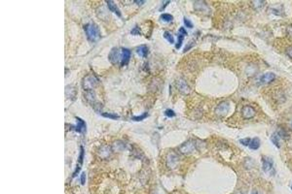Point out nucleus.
<instances>
[{
    "instance_id": "0eeeda50",
    "label": "nucleus",
    "mask_w": 292,
    "mask_h": 194,
    "mask_svg": "<svg viewBox=\"0 0 292 194\" xmlns=\"http://www.w3.org/2000/svg\"><path fill=\"white\" fill-rule=\"evenodd\" d=\"M194 149H195L194 143L192 141H188V142L184 143L180 147V151H181L182 153H184V154H189V153H191L194 150Z\"/></svg>"
},
{
    "instance_id": "6ab92c4d",
    "label": "nucleus",
    "mask_w": 292,
    "mask_h": 194,
    "mask_svg": "<svg viewBox=\"0 0 292 194\" xmlns=\"http://www.w3.org/2000/svg\"><path fill=\"white\" fill-rule=\"evenodd\" d=\"M161 19L164 22H170V21H173V17L170 14H162Z\"/></svg>"
},
{
    "instance_id": "1a4fd4ad",
    "label": "nucleus",
    "mask_w": 292,
    "mask_h": 194,
    "mask_svg": "<svg viewBox=\"0 0 292 194\" xmlns=\"http://www.w3.org/2000/svg\"><path fill=\"white\" fill-rule=\"evenodd\" d=\"M83 160H84V147H80L79 158H78V161H77V166H76V168H75V172L73 173V177H76L77 174L79 173L81 167H82V165H83Z\"/></svg>"
},
{
    "instance_id": "39448f33",
    "label": "nucleus",
    "mask_w": 292,
    "mask_h": 194,
    "mask_svg": "<svg viewBox=\"0 0 292 194\" xmlns=\"http://www.w3.org/2000/svg\"><path fill=\"white\" fill-rule=\"evenodd\" d=\"M241 116H243L245 119L252 118L255 116V110L251 106H244L241 110Z\"/></svg>"
},
{
    "instance_id": "f3484780",
    "label": "nucleus",
    "mask_w": 292,
    "mask_h": 194,
    "mask_svg": "<svg viewBox=\"0 0 292 194\" xmlns=\"http://www.w3.org/2000/svg\"><path fill=\"white\" fill-rule=\"evenodd\" d=\"M249 147L251 150H258L260 147V140L258 138H253L251 139L250 144H249Z\"/></svg>"
},
{
    "instance_id": "6e6552de",
    "label": "nucleus",
    "mask_w": 292,
    "mask_h": 194,
    "mask_svg": "<svg viewBox=\"0 0 292 194\" xmlns=\"http://www.w3.org/2000/svg\"><path fill=\"white\" fill-rule=\"evenodd\" d=\"M187 35V31L185 30V28H183V27H180L178 31V34H177V42L176 44H175V48L177 50L180 49V47L182 46V43H183V39Z\"/></svg>"
},
{
    "instance_id": "5701e85b",
    "label": "nucleus",
    "mask_w": 292,
    "mask_h": 194,
    "mask_svg": "<svg viewBox=\"0 0 292 194\" xmlns=\"http://www.w3.org/2000/svg\"><path fill=\"white\" fill-rule=\"evenodd\" d=\"M102 116H105V118H112V119H118V118H119V116H117V115L108 114V113H103Z\"/></svg>"
},
{
    "instance_id": "473e14b6",
    "label": "nucleus",
    "mask_w": 292,
    "mask_h": 194,
    "mask_svg": "<svg viewBox=\"0 0 292 194\" xmlns=\"http://www.w3.org/2000/svg\"><path fill=\"white\" fill-rule=\"evenodd\" d=\"M252 194H258V192H257V191H253Z\"/></svg>"
},
{
    "instance_id": "f03ea898",
    "label": "nucleus",
    "mask_w": 292,
    "mask_h": 194,
    "mask_svg": "<svg viewBox=\"0 0 292 194\" xmlns=\"http://www.w3.org/2000/svg\"><path fill=\"white\" fill-rule=\"evenodd\" d=\"M82 85H83V88L86 90H90L97 85V80L96 77H93L92 75H88L84 78L83 81H82Z\"/></svg>"
},
{
    "instance_id": "9d476101",
    "label": "nucleus",
    "mask_w": 292,
    "mask_h": 194,
    "mask_svg": "<svg viewBox=\"0 0 292 194\" xmlns=\"http://www.w3.org/2000/svg\"><path fill=\"white\" fill-rule=\"evenodd\" d=\"M122 50V59H121V65H126L128 63V61H130V58H131V52L128 49L126 48H122L121 49Z\"/></svg>"
},
{
    "instance_id": "aec40b11",
    "label": "nucleus",
    "mask_w": 292,
    "mask_h": 194,
    "mask_svg": "<svg viewBox=\"0 0 292 194\" xmlns=\"http://www.w3.org/2000/svg\"><path fill=\"white\" fill-rule=\"evenodd\" d=\"M147 116H148V114H147V113H144V114L140 115V116H132V120H134V121H141V120H143L144 118H146Z\"/></svg>"
},
{
    "instance_id": "b1692460",
    "label": "nucleus",
    "mask_w": 292,
    "mask_h": 194,
    "mask_svg": "<svg viewBox=\"0 0 292 194\" xmlns=\"http://www.w3.org/2000/svg\"><path fill=\"white\" fill-rule=\"evenodd\" d=\"M165 115L167 116H169V118H173V116H175V113L171 110V109H167V110L165 111Z\"/></svg>"
},
{
    "instance_id": "c85d7f7f",
    "label": "nucleus",
    "mask_w": 292,
    "mask_h": 194,
    "mask_svg": "<svg viewBox=\"0 0 292 194\" xmlns=\"http://www.w3.org/2000/svg\"><path fill=\"white\" fill-rule=\"evenodd\" d=\"M139 31H140V29L138 28V26H135L134 27V29H131V34H134V35H135V34H140V32H139Z\"/></svg>"
},
{
    "instance_id": "393cba45",
    "label": "nucleus",
    "mask_w": 292,
    "mask_h": 194,
    "mask_svg": "<svg viewBox=\"0 0 292 194\" xmlns=\"http://www.w3.org/2000/svg\"><path fill=\"white\" fill-rule=\"evenodd\" d=\"M252 4H253V6H254V7L256 8V9H258V8H261V7H262L265 3H264V2H261V1H254Z\"/></svg>"
},
{
    "instance_id": "bb28decb",
    "label": "nucleus",
    "mask_w": 292,
    "mask_h": 194,
    "mask_svg": "<svg viewBox=\"0 0 292 194\" xmlns=\"http://www.w3.org/2000/svg\"><path fill=\"white\" fill-rule=\"evenodd\" d=\"M286 33H287L288 36H289V37L292 39V24L287 27V29H286Z\"/></svg>"
},
{
    "instance_id": "2eb2a0df",
    "label": "nucleus",
    "mask_w": 292,
    "mask_h": 194,
    "mask_svg": "<svg viewBox=\"0 0 292 194\" xmlns=\"http://www.w3.org/2000/svg\"><path fill=\"white\" fill-rule=\"evenodd\" d=\"M136 53H137L140 56L142 57H146L148 53H149V49H148V47L143 45V46H139L137 49H136Z\"/></svg>"
},
{
    "instance_id": "2f4dec72",
    "label": "nucleus",
    "mask_w": 292,
    "mask_h": 194,
    "mask_svg": "<svg viewBox=\"0 0 292 194\" xmlns=\"http://www.w3.org/2000/svg\"><path fill=\"white\" fill-rule=\"evenodd\" d=\"M135 3H136V4H138V5H141V4L144 3V1H135Z\"/></svg>"
},
{
    "instance_id": "9b49d317",
    "label": "nucleus",
    "mask_w": 292,
    "mask_h": 194,
    "mask_svg": "<svg viewBox=\"0 0 292 194\" xmlns=\"http://www.w3.org/2000/svg\"><path fill=\"white\" fill-rule=\"evenodd\" d=\"M76 119H77L78 123H77L76 126L73 127V130L79 132V133H82V132H83V133H85L86 130H87V127H86L85 121L82 118H76Z\"/></svg>"
},
{
    "instance_id": "72a5a7b5",
    "label": "nucleus",
    "mask_w": 292,
    "mask_h": 194,
    "mask_svg": "<svg viewBox=\"0 0 292 194\" xmlns=\"http://www.w3.org/2000/svg\"><path fill=\"white\" fill-rule=\"evenodd\" d=\"M291 188H292V186H291Z\"/></svg>"
},
{
    "instance_id": "7c9ffc66",
    "label": "nucleus",
    "mask_w": 292,
    "mask_h": 194,
    "mask_svg": "<svg viewBox=\"0 0 292 194\" xmlns=\"http://www.w3.org/2000/svg\"><path fill=\"white\" fill-rule=\"evenodd\" d=\"M192 46H193V43H192V44H188V45L186 46V48L184 49V50H183V52H184V53H186L187 50H188L190 48H192Z\"/></svg>"
},
{
    "instance_id": "4468645a",
    "label": "nucleus",
    "mask_w": 292,
    "mask_h": 194,
    "mask_svg": "<svg viewBox=\"0 0 292 194\" xmlns=\"http://www.w3.org/2000/svg\"><path fill=\"white\" fill-rule=\"evenodd\" d=\"M106 4H107V6L109 8V10L112 11L113 13H115L117 16H118V17H121V16H122V14H121V12L119 10V8L116 6V4L114 2H113V1H107Z\"/></svg>"
},
{
    "instance_id": "a211bd4d",
    "label": "nucleus",
    "mask_w": 292,
    "mask_h": 194,
    "mask_svg": "<svg viewBox=\"0 0 292 194\" xmlns=\"http://www.w3.org/2000/svg\"><path fill=\"white\" fill-rule=\"evenodd\" d=\"M271 140H272L273 144H274V145H275L276 147H280V144H279V133H275L274 135L272 136Z\"/></svg>"
},
{
    "instance_id": "412c9836",
    "label": "nucleus",
    "mask_w": 292,
    "mask_h": 194,
    "mask_svg": "<svg viewBox=\"0 0 292 194\" xmlns=\"http://www.w3.org/2000/svg\"><path fill=\"white\" fill-rule=\"evenodd\" d=\"M164 37H165L167 41H169L170 44H173L174 43V39H173V36L171 35L170 32H167V31H166L165 33H164Z\"/></svg>"
},
{
    "instance_id": "f257e3e1",
    "label": "nucleus",
    "mask_w": 292,
    "mask_h": 194,
    "mask_svg": "<svg viewBox=\"0 0 292 194\" xmlns=\"http://www.w3.org/2000/svg\"><path fill=\"white\" fill-rule=\"evenodd\" d=\"M84 30H85V33L87 35L88 39L92 42L97 41L100 37L99 27H97L93 22L87 23V24L84 26Z\"/></svg>"
},
{
    "instance_id": "20e7f679",
    "label": "nucleus",
    "mask_w": 292,
    "mask_h": 194,
    "mask_svg": "<svg viewBox=\"0 0 292 194\" xmlns=\"http://www.w3.org/2000/svg\"><path fill=\"white\" fill-rule=\"evenodd\" d=\"M276 80V75L274 73L272 72H269L264 74L260 77V79L258 81V84H271L273 81Z\"/></svg>"
},
{
    "instance_id": "cd10ccee",
    "label": "nucleus",
    "mask_w": 292,
    "mask_h": 194,
    "mask_svg": "<svg viewBox=\"0 0 292 194\" xmlns=\"http://www.w3.org/2000/svg\"><path fill=\"white\" fill-rule=\"evenodd\" d=\"M285 52H286V54H287V56L292 58V46L288 47V48L286 49Z\"/></svg>"
},
{
    "instance_id": "4be33fe9",
    "label": "nucleus",
    "mask_w": 292,
    "mask_h": 194,
    "mask_svg": "<svg viewBox=\"0 0 292 194\" xmlns=\"http://www.w3.org/2000/svg\"><path fill=\"white\" fill-rule=\"evenodd\" d=\"M250 141H251V139H249V138H245V139H240V143L243 146H244V147H248V146H249V144H250Z\"/></svg>"
},
{
    "instance_id": "dca6fc26",
    "label": "nucleus",
    "mask_w": 292,
    "mask_h": 194,
    "mask_svg": "<svg viewBox=\"0 0 292 194\" xmlns=\"http://www.w3.org/2000/svg\"><path fill=\"white\" fill-rule=\"evenodd\" d=\"M177 159L178 158L176 156V154H173V153H171L167 156V164H169L170 168H174L177 163Z\"/></svg>"
},
{
    "instance_id": "a878e982",
    "label": "nucleus",
    "mask_w": 292,
    "mask_h": 194,
    "mask_svg": "<svg viewBox=\"0 0 292 194\" xmlns=\"http://www.w3.org/2000/svg\"><path fill=\"white\" fill-rule=\"evenodd\" d=\"M183 21H184V23H185V25H186L187 27H189V28H193V24H192V22H191V21H189V19H187L186 18H184V19H183Z\"/></svg>"
},
{
    "instance_id": "c756f323",
    "label": "nucleus",
    "mask_w": 292,
    "mask_h": 194,
    "mask_svg": "<svg viewBox=\"0 0 292 194\" xmlns=\"http://www.w3.org/2000/svg\"><path fill=\"white\" fill-rule=\"evenodd\" d=\"M85 181H86V174L85 173H82V176H81V184H85Z\"/></svg>"
},
{
    "instance_id": "7ed1b4c3",
    "label": "nucleus",
    "mask_w": 292,
    "mask_h": 194,
    "mask_svg": "<svg viewBox=\"0 0 292 194\" xmlns=\"http://www.w3.org/2000/svg\"><path fill=\"white\" fill-rule=\"evenodd\" d=\"M229 107L230 104L228 102H222L220 103L215 109V114L218 116H224L227 115V113L229 112Z\"/></svg>"
},
{
    "instance_id": "ddd939ff",
    "label": "nucleus",
    "mask_w": 292,
    "mask_h": 194,
    "mask_svg": "<svg viewBox=\"0 0 292 194\" xmlns=\"http://www.w3.org/2000/svg\"><path fill=\"white\" fill-rule=\"evenodd\" d=\"M177 87H178L179 90H180L181 92H183V93H185V94L189 93V91H190L189 85L187 84V83L183 79H180L177 81Z\"/></svg>"
},
{
    "instance_id": "423d86ee",
    "label": "nucleus",
    "mask_w": 292,
    "mask_h": 194,
    "mask_svg": "<svg viewBox=\"0 0 292 194\" xmlns=\"http://www.w3.org/2000/svg\"><path fill=\"white\" fill-rule=\"evenodd\" d=\"M109 59L112 61L113 63H117L122 59V50H119L118 49H114L111 50L110 54H109Z\"/></svg>"
},
{
    "instance_id": "f8f14e48",
    "label": "nucleus",
    "mask_w": 292,
    "mask_h": 194,
    "mask_svg": "<svg viewBox=\"0 0 292 194\" xmlns=\"http://www.w3.org/2000/svg\"><path fill=\"white\" fill-rule=\"evenodd\" d=\"M262 163H263V170L266 173L270 172L271 170H273V161L271 158L269 157H262Z\"/></svg>"
}]
</instances>
